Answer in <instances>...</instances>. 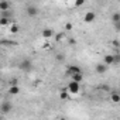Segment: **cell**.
Masks as SVG:
<instances>
[{"label": "cell", "instance_id": "ffe728a7", "mask_svg": "<svg viewBox=\"0 0 120 120\" xmlns=\"http://www.w3.org/2000/svg\"><path fill=\"white\" fill-rule=\"evenodd\" d=\"M9 23V20L6 19V17H2V20H0V24H2V26H6Z\"/></svg>", "mask_w": 120, "mask_h": 120}, {"label": "cell", "instance_id": "d6986e66", "mask_svg": "<svg viewBox=\"0 0 120 120\" xmlns=\"http://www.w3.org/2000/svg\"><path fill=\"white\" fill-rule=\"evenodd\" d=\"M85 3V0H75V6L76 7H79V6H82Z\"/></svg>", "mask_w": 120, "mask_h": 120}, {"label": "cell", "instance_id": "30bf717a", "mask_svg": "<svg viewBox=\"0 0 120 120\" xmlns=\"http://www.w3.org/2000/svg\"><path fill=\"white\" fill-rule=\"evenodd\" d=\"M9 9H10L9 2H6V0H2V2H0V10H2V11H7Z\"/></svg>", "mask_w": 120, "mask_h": 120}, {"label": "cell", "instance_id": "cb8c5ba5", "mask_svg": "<svg viewBox=\"0 0 120 120\" xmlns=\"http://www.w3.org/2000/svg\"><path fill=\"white\" fill-rule=\"evenodd\" d=\"M65 28H67V30H71V28H72V24H67Z\"/></svg>", "mask_w": 120, "mask_h": 120}, {"label": "cell", "instance_id": "8fae6325", "mask_svg": "<svg viewBox=\"0 0 120 120\" xmlns=\"http://www.w3.org/2000/svg\"><path fill=\"white\" fill-rule=\"evenodd\" d=\"M52 30L51 28H45V30H42V37L44 38H49V37H52Z\"/></svg>", "mask_w": 120, "mask_h": 120}, {"label": "cell", "instance_id": "ba28073f", "mask_svg": "<svg viewBox=\"0 0 120 120\" xmlns=\"http://www.w3.org/2000/svg\"><path fill=\"white\" fill-rule=\"evenodd\" d=\"M95 69H96L98 74H105V72L107 71V65H106L105 62H103V64H96V68H95Z\"/></svg>", "mask_w": 120, "mask_h": 120}, {"label": "cell", "instance_id": "9a60e30c", "mask_svg": "<svg viewBox=\"0 0 120 120\" xmlns=\"http://www.w3.org/2000/svg\"><path fill=\"white\" fill-rule=\"evenodd\" d=\"M10 33H13V34L19 33V26H17V24H11V26H10Z\"/></svg>", "mask_w": 120, "mask_h": 120}, {"label": "cell", "instance_id": "3957f363", "mask_svg": "<svg viewBox=\"0 0 120 120\" xmlns=\"http://www.w3.org/2000/svg\"><path fill=\"white\" fill-rule=\"evenodd\" d=\"M2 113L3 114H7L9 112H11V109H13V105H11V102H3L2 103Z\"/></svg>", "mask_w": 120, "mask_h": 120}, {"label": "cell", "instance_id": "d4e9b609", "mask_svg": "<svg viewBox=\"0 0 120 120\" xmlns=\"http://www.w3.org/2000/svg\"><path fill=\"white\" fill-rule=\"evenodd\" d=\"M69 44L74 45V44H75V40H74V38H69Z\"/></svg>", "mask_w": 120, "mask_h": 120}, {"label": "cell", "instance_id": "5bb4252c", "mask_svg": "<svg viewBox=\"0 0 120 120\" xmlns=\"http://www.w3.org/2000/svg\"><path fill=\"white\" fill-rule=\"evenodd\" d=\"M112 21H113V23L120 21V13H113V14H112Z\"/></svg>", "mask_w": 120, "mask_h": 120}, {"label": "cell", "instance_id": "7c38bea8", "mask_svg": "<svg viewBox=\"0 0 120 120\" xmlns=\"http://www.w3.org/2000/svg\"><path fill=\"white\" fill-rule=\"evenodd\" d=\"M82 79H83V75H82V72H78V74H74V75H72V81L82 82Z\"/></svg>", "mask_w": 120, "mask_h": 120}, {"label": "cell", "instance_id": "5b68a950", "mask_svg": "<svg viewBox=\"0 0 120 120\" xmlns=\"http://www.w3.org/2000/svg\"><path fill=\"white\" fill-rule=\"evenodd\" d=\"M103 62H105L106 65H114V55H113V54H107V55H105Z\"/></svg>", "mask_w": 120, "mask_h": 120}, {"label": "cell", "instance_id": "6da1fadb", "mask_svg": "<svg viewBox=\"0 0 120 120\" xmlns=\"http://www.w3.org/2000/svg\"><path fill=\"white\" fill-rule=\"evenodd\" d=\"M79 90H81V82L71 81V82L68 83V92H69V93L76 95V93H79Z\"/></svg>", "mask_w": 120, "mask_h": 120}, {"label": "cell", "instance_id": "ac0fdd59", "mask_svg": "<svg viewBox=\"0 0 120 120\" xmlns=\"http://www.w3.org/2000/svg\"><path fill=\"white\" fill-rule=\"evenodd\" d=\"M114 55V65H117V64H120V54H113Z\"/></svg>", "mask_w": 120, "mask_h": 120}, {"label": "cell", "instance_id": "7a4b0ae2", "mask_svg": "<svg viewBox=\"0 0 120 120\" xmlns=\"http://www.w3.org/2000/svg\"><path fill=\"white\" fill-rule=\"evenodd\" d=\"M20 69H23V71H26V72L31 71V69H33L31 61H28V59H24V61H21V62H20Z\"/></svg>", "mask_w": 120, "mask_h": 120}, {"label": "cell", "instance_id": "44dd1931", "mask_svg": "<svg viewBox=\"0 0 120 120\" xmlns=\"http://www.w3.org/2000/svg\"><path fill=\"white\" fill-rule=\"evenodd\" d=\"M113 26H114L116 31H120V21H117V23H113Z\"/></svg>", "mask_w": 120, "mask_h": 120}, {"label": "cell", "instance_id": "7402d4cb", "mask_svg": "<svg viewBox=\"0 0 120 120\" xmlns=\"http://www.w3.org/2000/svg\"><path fill=\"white\" fill-rule=\"evenodd\" d=\"M56 59H58V61H62V59H64V55L62 54H56V56H55Z\"/></svg>", "mask_w": 120, "mask_h": 120}, {"label": "cell", "instance_id": "4fadbf2b", "mask_svg": "<svg viewBox=\"0 0 120 120\" xmlns=\"http://www.w3.org/2000/svg\"><path fill=\"white\" fill-rule=\"evenodd\" d=\"M110 99H112L113 103H119V102H120V95H119V93H112Z\"/></svg>", "mask_w": 120, "mask_h": 120}, {"label": "cell", "instance_id": "8992f818", "mask_svg": "<svg viewBox=\"0 0 120 120\" xmlns=\"http://www.w3.org/2000/svg\"><path fill=\"white\" fill-rule=\"evenodd\" d=\"M95 19H96V14H95L93 11H88V13L85 14V17H83L85 23H92V21H93Z\"/></svg>", "mask_w": 120, "mask_h": 120}, {"label": "cell", "instance_id": "9c48e42d", "mask_svg": "<svg viewBox=\"0 0 120 120\" xmlns=\"http://www.w3.org/2000/svg\"><path fill=\"white\" fill-rule=\"evenodd\" d=\"M9 93H10V95H19V93H20V88H19L17 85H11V86L9 88Z\"/></svg>", "mask_w": 120, "mask_h": 120}, {"label": "cell", "instance_id": "52a82bcc", "mask_svg": "<svg viewBox=\"0 0 120 120\" xmlns=\"http://www.w3.org/2000/svg\"><path fill=\"white\" fill-rule=\"evenodd\" d=\"M27 14H28L30 17H35V16L38 14V9L34 7V6H28V7H27Z\"/></svg>", "mask_w": 120, "mask_h": 120}, {"label": "cell", "instance_id": "603a6c76", "mask_svg": "<svg viewBox=\"0 0 120 120\" xmlns=\"http://www.w3.org/2000/svg\"><path fill=\"white\" fill-rule=\"evenodd\" d=\"M112 44H113V45H114V47H119V45H120V42H119V41H117V40H114V41H113V42H112Z\"/></svg>", "mask_w": 120, "mask_h": 120}, {"label": "cell", "instance_id": "e0dca14e", "mask_svg": "<svg viewBox=\"0 0 120 120\" xmlns=\"http://www.w3.org/2000/svg\"><path fill=\"white\" fill-rule=\"evenodd\" d=\"M64 37H65V34H64V33H59V34H56V35H55V40L61 42V41L64 40Z\"/></svg>", "mask_w": 120, "mask_h": 120}, {"label": "cell", "instance_id": "2e32d148", "mask_svg": "<svg viewBox=\"0 0 120 120\" xmlns=\"http://www.w3.org/2000/svg\"><path fill=\"white\" fill-rule=\"evenodd\" d=\"M59 98H61L62 100H67V99H69V93H68V92H61Z\"/></svg>", "mask_w": 120, "mask_h": 120}, {"label": "cell", "instance_id": "277c9868", "mask_svg": "<svg viewBox=\"0 0 120 120\" xmlns=\"http://www.w3.org/2000/svg\"><path fill=\"white\" fill-rule=\"evenodd\" d=\"M78 72H82V69L79 67H76V65H71L67 69V75H69V76H72L74 74H78Z\"/></svg>", "mask_w": 120, "mask_h": 120}]
</instances>
